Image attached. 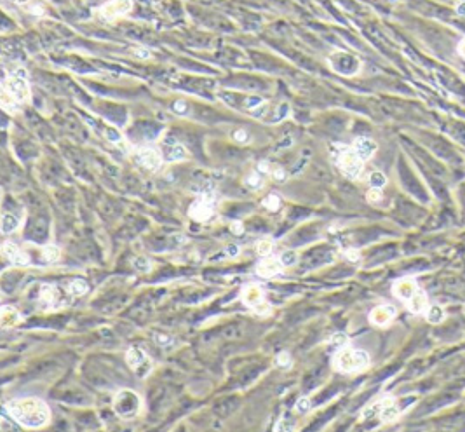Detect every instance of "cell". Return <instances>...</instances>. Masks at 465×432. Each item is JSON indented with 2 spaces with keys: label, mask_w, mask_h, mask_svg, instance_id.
Segmentation results:
<instances>
[{
  "label": "cell",
  "mask_w": 465,
  "mask_h": 432,
  "mask_svg": "<svg viewBox=\"0 0 465 432\" xmlns=\"http://www.w3.org/2000/svg\"><path fill=\"white\" fill-rule=\"evenodd\" d=\"M276 364H277V366H281V368H290V366H291V356H290V352L283 350V352L277 354Z\"/></svg>",
  "instance_id": "d6a6232c"
},
{
  "label": "cell",
  "mask_w": 465,
  "mask_h": 432,
  "mask_svg": "<svg viewBox=\"0 0 465 432\" xmlns=\"http://www.w3.org/2000/svg\"><path fill=\"white\" fill-rule=\"evenodd\" d=\"M135 52L138 54V58H149L150 56V52L147 49H135Z\"/></svg>",
  "instance_id": "bcb514c9"
},
{
  "label": "cell",
  "mask_w": 465,
  "mask_h": 432,
  "mask_svg": "<svg viewBox=\"0 0 465 432\" xmlns=\"http://www.w3.org/2000/svg\"><path fill=\"white\" fill-rule=\"evenodd\" d=\"M133 10V0H107L103 5L96 9V16L107 23H115V21L128 17Z\"/></svg>",
  "instance_id": "8992f818"
},
{
  "label": "cell",
  "mask_w": 465,
  "mask_h": 432,
  "mask_svg": "<svg viewBox=\"0 0 465 432\" xmlns=\"http://www.w3.org/2000/svg\"><path fill=\"white\" fill-rule=\"evenodd\" d=\"M230 232L235 233V235H241V233L244 232V225H242L241 221H232L230 223Z\"/></svg>",
  "instance_id": "74e56055"
},
{
  "label": "cell",
  "mask_w": 465,
  "mask_h": 432,
  "mask_svg": "<svg viewBox=\"0 0 465 432\" xmlns=\"http://www.w3.org/2000/svg\"><path fill=\"white\" fill-rule=\"evenodd\" d=\"M366 199H368L369 204H380L383 199L382 189H375V187H371V189L368 190V194H366Z\"/></svg>",
  "instance_id": "1f68e13d"
},
{
  "label": "cell",
  "mask_w": 465,
  "mask_h": 432,
  "mask_svg": "<svg viewBox=\"0 0 465 432\" xmlns=\"http://www.w3.org/2000/svg\"><path fill=\"white\" fill-rule=\"evenodd\" d=\"M457 12H459L460 16H465V2H464V3H460V5L457 7Z\"/></svg>",
  "instance_id": "7dc6e473"
},
{
  "label": "cell",
  "mask_w": 465,
  "mask_h": 432,
  "mask_svg": "<svg viewBox=\"0 0 465 432\" xmlns=\"http://www.w3.org/2000/svg\"><path fill=\"white\" fill-rule=\"evenodd\" d=\"M401 412H403V410H401L397 399L383 398L382 401L376 403L375 406L364 410V413H362V415L368 417V415H371V413H375V415H378V419L382 420V422H394V420H396L397 417L401 415Z\"/></svg>",
  "instance_id": "52a82bcc"
},
{
  "label": "cell",
  "mask_w": 465,
  "mask_h": 432,
  "mask_svg": "<svg viewBox=\"0 0 465 432\" xmlns=\"http://www.w3.org/2000/svg\"><path fill=\"white\" fill-rule=\"evenodd\" d=\"M126 363H128V366L142 378H145L147 375L152 371V361H150V357L145 354V350L138 349V347L128 349V352H126Z\"/></svg>",
  "instance_id": "ba28073f"
},
{
  "label": "cell",
  "mask_w": 465,
  "mask_h": 432,
  "mask_svg": "<svg viewBox=\"0 0 465 432\" xmlns=\"http://www.w3.org/2000/svg\"><path fill=\"white\" fill-rule=\"evenodd\" d=\"M251 312L256 314V316H262V317L270 316V314H272V305H270L269 302H265V300H263V302H260L258 305L253 307Z\"/></svg>",
  "instance_id": "4dcf8cb0"
},
{
  "label": "cell",
  "mask_w": 465,
  "mask_h": 432,
  "mask_svg": "<svg viewBox=\"0 0 465 432\" xmlns=\"http://www.w3.org/2000/svg\"><path fill=\"white\" fill-rule=\"evenodd\" d=\"M425 317H427L429 323L438 324L445 319V310H443V307H439V305H429L427 310H425Z\"/></svg>",
  "instance_id": "603a6c76"
},
{
  "label": "cell",
  "mask_w": 465,
  "mask_h": 432,
  "mask_svg": "<svg viewBox=\"0 0 465 432\" xmlns=\"http://www.w3.org/2000/svg\"><path fill=\"white\" fill-rule=\"evenodd\" d=\"M295 429V424L293 422H290V420H281L279 424L276 426V431H293Z\"/></svg>",
  "instance_id": "8d00e7d4"
},
{
  "label": "cell",
  "mask_w": 465,
  "mask_h": 432,
  "mask_svg": "<svg viewBox=\"0 0 465 432\" xmlns=\"http://www.w3.org/2000/svg\"><path fill=\"white\" fill-rule=\"evenodd\" d=\"M338 154H336V166L340 168V171L343 173L347 178L357 180L361 178L362 169H364V161L357 155V152L354 150V147H343V145H338Z\"/></svg>",
  "instance_id": "5b68a950"
},
{
  "label": "cell",
  "mask_w": 465,
  "mask_h": 432,
  "mask_svg": "<svg viewBox=\"0 0 465 432\" xmlns=\"http://www.w3.org/2000/svg\"><path fill=\"white\" fill-rule=\"evenodd\" d=\"M265 300V293H263V288L260 284H248L242 288L241 291V302L244 303L246 307L253 309L255 305H258L260 302Z\"/></svg>",
  "instance_id": "9a60e30c"
},
{
  "label": "cell",
  "mask_w": 465,
  "mask_h": 432,
  "mask_svg": "<svg viewBox=\"0 0 465 432\" xmlns=\"http://www.w3.org/2000/svg\"><path fill=\"white\" fill-rule=\"evenodd\" d=\"M396 309L392 305H378L369 312V323L378 328H387L394 319H396Z\"/></svg>",
  "instance_id": "8fae6325"
},
{
  "label": "cell",
  "mask_w": 465,
  "mask_h": 432,
  "mask_svg": "<svg viewBox=\"0 0 465 432\" xmlns=\"http://www.w3.org/2000/svg\"><path fill=\"white\" fill-rule=\"evenodd\" d=\"M135 267L138 268L140 272H150V261L147 260V258H138V260H135Z\"/></svg>",
  "instance_id": "836d02e7"
},
{
  "label": "cell",
  "mask_w": 465,
  "mask_h": 432,
  "mask_svg": "<svg viewBox=\"0 0 465 432\" xmlns=\"http://www.w3.org/2000/svg\"><path fill=\"white\" fill-rule=\"evenodd\" d=\"M174 110H176L178 113H185L186 103H185V101H176V103H174Z\"/></svg>",
  "instance_id": "7bdbcfd3"
},
{
  "label": "cell",
  "mask_w": 465,
  "mask_h": 432,
  "mask_svg": "<svg viewBox=\"0 0 465 432\" xmlns=\"http://www.w3.org/2000/svg\"><path fill=\"white\" fill-rule=\"evenodd\" d=\"M310 410V399L309 398H300L297 401V412L300 413H307Z\"/></svg>",
  "instance_id": "e575fe53"
},
{
  "label": "cell",
  "mask_w": 465,
  "mask_h": 432,
  "mask_svg": "<svg viewBox=\"0 0 465 432\" xmlns=\"http://www.w3.org/2000/svg\"><path fill=\"white\" fill-rule=\"evenodd\" d=\"M406 305H408V310H410L411 314H417V316L418 314H425V310H427V307H429L427 293H424L422 289H418V291L415 293L410 300H408Z\"/></svg>",
  "instance_id": "e0dca14e"
},
{
  "label": "cell",
  "mask_w": 465,
  "mask_h": 432,
  "mask_svg": "<svg viewBox=\"0 0 465 432\" xmlns=\"http://www.w3.org/2000/svg\"><path fill=\"white\" fill-rule=\"evenodd\" d=\"M345 256H347L348 260L355 261V260H359V251H357V249H347V253H345Z\"/></svg>",
  "instance_id": "60d3db41"
},
{
  "label": "cell",
  "mask_w": 465,
  "mask_h": 432,
  "mask_svg": "<svg viewBox=\"0 0 465 432\" xmlns=\"http://www.w3.org/2000/svg\"><path fill=\"white\" fill-rule=\"evenodd\" d=\"M213 215H214V203L209 199V196L199 197L188 208V216L199 223H206L207 219L213 218Z\"/></svg>",
  "instance_id": "9c48e42d"
},
{
  "label": "cell",
  "mask_w": 465,
  "mask_h": 432,
  "mask_svg": "<svg viewBox=\"0 0 465 432\" xmlns=\"http://www.w3.org/2000/svg\"><path fill=\"white\" fill-rule=\"evenodd\" d=\"M352 147H354V150L357 152V155L364 162L369 161V159H373V155H375L376 150H378V145H376V141L371 140V138H357Z\"/></svg>",
  "instance_id": "2e32d148"
},
{
  "label": "cell",
  "mask_w": 465,
  "mask_h": 432,
  "mask_svg": "<svg viewBox=\"0 0 465 432\" xmlns=\"http://www.w3.org/2000/svg\"><path fill=\"white\" fill-rule=\"evenodd\" d=\"M188 157V152H186V148L183 147L181 143H172L171 147L167 148V161L171 162H176V161H183V159Z\"/></svg>",
  "instance_id": "44dd1931"
},
{
  "label": "cell",
  "mask_w": 465,
  "mask_h": 432,
  "mask_svg": "<svg viewBox=\"0 0 465 432\" xmlns=\"http://www.w3.org/2000/svg\"><path fill=\"white\" fill-rule=\"evenodd\" d=\"M272 249H274V240L269 239V237H265V239H262V240L256 242V253H258L262 258L270 256V254H272Z\"/></svg>",
  "instance_id": "484cf974"
},
{
  "label": "cell",
  "mask_w": 465,
  "mask_h": 432,
  "mask_svg": "<svg viewBox=\"0 0 465 432\" xmlns=\"http://www.w3.org/2000/svg\"><path fill=\"white\" fill-rule=\"evenodd\" d=\"M10 2H14L16 5H28V3H30V0H10Z\"/></svg>",
  "instance_id": "c3c4849f"
},
{
  "label": "cell",
  "mask_w": 465,
  "mask_h": 432,
  "mask_svg": "<svg viewBox=\"0 0 465 432\" xmlns=\"http://www.w3.org/2000/svg\"><path fill=\"white\" fill-rule=\"evenodd\" d=\"M234 138H235V141H239V143H246V141L249 140V138H248V133H246L244 129L235 131V133H234Z\"/></svg>",
  "instance_id": "f35d334b"
},
{
  "label": "cell",
  "mask_w": 465,
  "mask_h": 432,
  "mask_svg": "<svg viewBox=\"0 0 465 432\" xmlns=\"http://www.w3.org/2000/svg\"><path fill=\"white\" fill-rule=\"evenodd\" d=\"M2 254H3V258H7L12 265H19V267L30 265V256H28L24 251H21L19 247L12 242H3L2 244Z\"/></svg>",
  "instance_id": "5bb4252c"
},
{
  "label": "cell",
  "mask_w": 465,
  "mask_h": 432,
  "mask_svg": "<svg viewBox=\"0 0 465 432\" xmlns=\"http://www.w3.org/2000/svg\"><path fill=\"white\" fill-rule=\"evenodd\" d=\"M270 175L274 176L276 180H279V182H284V180L288 178V175H286V171H284L283 168H274L272 171H270Z\"/></svg>",
  "instance_id": "d590c367"
},
{
  "label": "cell",
  "mask_w": 465,
  "mask_h": 432,
  "mask_svg": "<svg viewBox=\"0 0 465 432\" xmlns=\"http://www.w3.org/2000/svg\"><path fill=\"white\" fill-rule=\"evenodd\" d=\"M369 185L375 187V189H383V187L387 185V176L383 175L382 171H373L371 175H369Z\"/></svg>",
  "instance_id": "83f0119b"
},
{
  "label": "cell",
  "mask_w": 465,
  "mask_h": 432,
  "mask_svg": "<svg viewBox=\"0 0 465 432\" xmlns=\"http://www.w3.org/2000/svg\"><path fill=\"white\" fill-rule=\"evenodd\" d=\"M87 289H89V286H87V282L84 281V279H73V281H70V284H68V291L72 293L73 296L86 295Z\"/></svg>",
  "instance_id": "cb8c5ba5"
},
{
  "label": "cell",
  "mask_w": 465,
  "mask_h": 432,
  "mask_svg": "<svg viewBox=\"0 0 465 432\" xmlns=\"http://www.w3.org/2000/svg\"><path fill=\"white\" fill-rule=\"evenodd\" d=\"M155 340H157V343H160V345H165V347H167V343L171 342V338H169V336H164V335H157V338H155Z\"/></svg>",
  "instance_id": "f6af8a7d"
},
{
  "label": "cell",
  "mask_w": 465,
  "mask_h": 432,
  "mask_svg": "<svg viewBox=\"0 0 465 432\" xmlns=\"http://www.w3.org/2000/svg\"><path fill=\"white\" fill-rule=\"evenodd\" d=\"M336 54L340 56V59L343 63H331V66H333L334 72L343 73V75H354L355 70L350 68V66H347V63H359L357 59H355L352 54H347V52H336Z\"/></svg>",
  "instance_id": "ac0fdd59"
},
{
  "label": "cell",
  "mask_w": 465,
  "mask_h": 432,
  "mask_svg": "<svg viewBox=\"0 0 465 432\" xmlns=\"http://www.w3.org/2000/svg\"><path fill=\"white\" fill-rule=\"evenodd\" d=\"M283 263H281L279 258L276 256H265L262 261H258V265H256L255 272L258 277H263V279H270V277H276L277 274H281L283 272Z\"/></svg>",
  "instance_id": "7c38bea8"
},
{
  "label": "cell",
  "mask_w": 465,
  "mask_h": 432,
  "mask_svg": "<svg viewBox=\"0 0 465 432\" xmlns=\"http://www.w3.org/2000/svg\"><path fill=\"white\" fill-rule=\"evenodd\" d=\"M142 396L131 389H122L114 398V412L126 420H133L142 412Z\"/></svg>",
  "instance_id": "277c9868"
},
{
  "label": "cell",
  "mask_w": 465,
  "mask_h": 432,
  "mask_svg": "<svg viewBox=\"0 0 465 432\" xmlns=\"http://www.w3.org/2000/svg\"><path fill=\"white\" fill-rule=\"evenodd\" d=\"M244 185L248 187V189H251V190H258V189H262V187H263V180H262V176H260L258 173H251V175L244 178Z\"/></svg>",
  "instance_id": "f1b7e54d"
},
{
  "label": "cell",
  "mask_w": 465,
  "mask_h": 432,
  "mask_svg": "<svg viewBox=\"0 0 465 432\" xmlns=\"http://www.w3.org/2000/svg\"><path fill=\"white\" fill-rule=\"evenodd\" d=\"M17 228H19V219L10 213H3L2 215V233L3 235H9V233L16 232Z\"/></svg>",
  "instance_id": "ffe728a7"
},
{
  "label": "cell",
  "mask_w": 465,
  "mask_h": 432,
  "mask_svg": "<svg viewBox=\"0 0 465 432\" xmlns=\"http://www.w3.org/2000/svg\"><path fill=\"white\" fill-rule=\"evenodd\" d=\"M58 296H59V293H58V289H56V286L44 284L40 288V300L44 303H47V305H54Z\"/></svg>",
  "instance_id": "7402d4cb"
},
{
  "label": "cell",
  "mask_w": 465,
  "mask_h": 432,
  "mask_svg": "<svg viewBox=\"0 0 465 432\" xmlns=\"http://www.w3.org/2000/svg\"><path fill=\"white\" fill-rule=\"evenodd\" d=\"M42 256H44V260L47 261V263H54V261H58L59 258H61V251H59L58 246L49 244V246L42 247Z\"/></svg>",
  "instance_id": "d4e9b609"
},
{
  "label": "cell",
  "mask_w": 465,
  "mask_h": 432,
  "mask_svg": "<svg viewBox=\"0 0 465 432\" xmlns=\"http://www.w3.org/2000/svg\"><path fill=\"white\" fill-rule=\"evenodd\" d=\"M3 412L9 413L12 420H16L21 427H26V429H40L47 426L51 420V410L47 403L38 398L12 399L5 405Z\"/></svg>",
  "instance_id": "6da1fadb"
},
{
  "label": "cell",
  "mask_w": 465,
  "mask_h": 432,
  "mask_svg": "<svg viewBox=\"0 0 465 432\" xmlns=\"http://www.w3.org/2000/svg\"><path fill=\"white\" fill-rule=\"evenodd\" d=\"M369 354L362 349L340 347L333 357V368L340 373H361L369 366Z\"/></svg>",
  "instance_id": "7a4b0ae2"
},
{
  "label": "cell",
  "mask_w": 465,
  "mask_h": 432,
  "mask_svg": "<svg viewBox=\"0 0 465 432\" xmlns=\"http://www.w3.org/2000/svg\"><path fill=\"white\" fill-rule=\"evenodd\" d=\"M457 52H459L462 58H465V38H462V40L459 42V45H457Z\"/></svg>",
  "instance_id": "ee69618b"
},
{
  "label": "cell",
  "mask_w": 465,
  "mask_h": 432,
  "mask_svg": "<svg viewBox=\"0 0 465 432\" xmlns=\"http://www.w3.org/2000/svg\"><path fill=\"white\" fill-rule=\"evenodd\" d=\"M279 260H281V263H283V267H293L298 261V254H297V251L286 249L279 254Z\"/></svg>",
  "instance_id": "4316f807"
},
{
  "label": "cell",
  "mask_w": 465,
  "mask_h": 432,
  "mask_svg": "<svg viewBox=\"0 0 465 432\" xmlns=\"http://www.w3.org/2000/svg\"><path fill=\"white\" fill-rule=\"evenodd\" d=\"M2 89H5L10 96H14L21 105L28 103L31 100V89L30 82H28V73L23 66L12 70L9 75L3 77Z\"/></svg>",
  "instance_id": "3957f363"
},
{
  "label": "cell",
  "mask_w": 465,
  "mask_h": 432,
  "mask_svg": "<svg viewBox=\"0 0 465 432\" xmlns=\"http://www.w3.org/2000/svg\"><path fill=\"white\" fill-rule=\"evenodd\" d=\"M263 206L269 211H277L281 206V197L277 194H269V196L263 199Z\"/></svg>",
  "instance_id": "f546056e"
},
{
  "label": "cell",
  "mask_w": 465,
  "mask_h": 432,
  "mask_svg": "<svg viewBox=\"0 0 465 432\" xmlns=\"http://www.w3.org/2000/svg\"><path fill=\"white\" fill-rule=\"evenodd\" d=\"M258 171L260 173H265V175H270V164L267 161H262V162H258Z\"/></svg>",
  "instance_id": "ab89813d"
},
{
  "label": "cell",
  "mask_w": 465,
  "mask_h": 432,
  "mask_svg": "<svg viewBox=\"0 0 465 432\" xmlns=\"http://www.w3.org/2000/svg\"><path fill=\"white\" fill-rule=\"evenodd\" d=\"M417 291H418V284H417V281H415V279H411V277L397 279V281L394 282V286H392L394 296H396V298H399L401 302H408V300H410Z\"/></svg>",
  "instance_id": "4fadbf2b"
},
{
  "label": "cell",
  "mask_w": 465,
  "mask_h": 432,
  "mask_svg": "<svg viewBox=\"0 0 465 432\" xmlns=\"http://www.w3.org/2000/svg\"><path fill=\"white\" fill-rule=\"evenodd\" d=\"M227 254H228V256H237V254H239V246H235V244H230V246L227 247Z\"/></svg>",
  "instance_id": "b9f144b4"
},
{
  "label": "cell",
  "mask_w": 465,
  "mask_h": 432,
  "mask_svg": "<svg viewBox=\"0 0 465 432\" xmlns=\"http://www.w3.org/2000/svg\"><path fill=\"white\" fill-rule=\"evenodd\" d=\"M136 159L142 166H145L150 171H157L164 164V155L160 154L158 148L154 147H142L136 150Z\"/></svg>",
  "instance_id": "30bf717a"
},
{
  "label": "cell",
  "mask_w": 465,
  "mask_h": 432,
  "mask_svg": "<svg viewBox=\"0 0 465 432\" xmlns=\"http://www.w3.org/2000/svg\"><path fill=\"white\" fill-rule=\"evenodd\" d=\"M21 314L17 309L14 307H3L2 309V316H0V321H2V328H12V326L21 323Z\"/></svg>",
  "instance_id": "d6986e66"
}]
</instances>
